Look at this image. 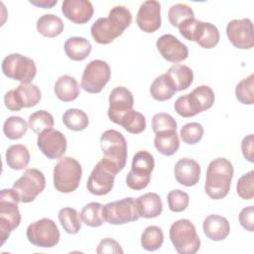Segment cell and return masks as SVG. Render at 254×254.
I'll list each match as a JSON object with an SVG mask.
<instances>
[{
	"mask_svg": "<svg viewBox=\"0 0 254 254\" xmlns=\"http://www.w3.org/2000/svg\"><path fill=\"white\" fill-rule=\"evenodd\" d=\"M168 18L172 26L179 27L185 21L194 18V13L192 9L187 4L178 3L169 9Z\"/></svg>",
	"mask_w": 254,
	"mask_h": 254,
	"instance_id": "60d3db41",
	"label": "cell"
},
{
	"mask_svg": "<svg viewBox=\"0 0 254 254\" xmlns=\"http://www.w3.org/2000/svg\"><path fill=\"white\" fill-rule=\"evenodd\" d=\"M54 91L60 100L64 102H70L78 97L80 88L77 80L73 76L64 74L57 79Z\"/></svg>",
	"mask_w": 254,
	"mask_h": 254,
	"instance_id": "cb8c5ba5",
	"label": "cell"
},
{
	"mask_svg": "<svg viewBox=\"0 0 254 254\" xmlns=\"http://www.w3.org/2000/svg\"><path fill=\"white\" fill-rule=\"evenodd\" d=\"M111 76L108 64L101 60H94L88 63L81 76L80 86L88 93H99Z\"/></svg>",
	"mask_w": 254,
	"mask_h": 254,
	"instance_id": "4fadbf2b",
	"label": "cell"
},
{
	"mask_svg": "<svg viewBox=\"0 0 254 254\" xmlns=\"http://www.w3.org/2000/svg\"><path fill=\"white\" fill-rule=\"evenodd\" d=\"M134 104V97L132 92L124 86H117L113 88L109 94L108 117L115 123H120L124 114L130 111Z\"/></svg>",
	"mask_w": 254,
	"mask_h": 254,
	"instance_id": "2e32d148",
	"label": "cell"
},
{
	"mask_svg": "<svg viewBox=\"0 0 254 254\" xmlns=\"http://www.w3.org/2000/svg\"><path fill=\"white\" fill-rule=\"evenodd\" d=\"M31 4L35 5V6H38V7H43L45 9H49V8H52L54 5H56L58 3L57 0H54V1H47V0H41V1H30Z\"/></svg>",
	"mask_w": 254,
	"mask_h": 254,
	"instance_id": "816d5d0a",
	"label": "cell"
},
{
	"mask_svg": "<svg viewBox=\"0 0 254 254\" xmlns=\"http://www.w3.org/2000/svg\"><path fill=\"white\" fill-rule=\"evenodd\" d=\"M166 74L173 82L177 91L189 88L193 81V72L191 68L185 64H176L172 65Z\"/></svg>",
	"mask_w": 254,
	"mask_h": 254,
	"instance_id": "484cf974",
	"label": "cell"
},
{
	"mask_svg": "<svg viewBox=\"0 0 254 254\" xmlns=\"http://www.w3.org/2000/svg\"><path fill=\"white\" fill-rule=\"evenodd\" d=\"M156 46L161 56L170 63L178 64L189 56L188 47L171 34L161 36L157 40Z\"/></svg>",
	"mask_w": 254,
	"mask_h": 254,
	"instance_id": "d6986e66",
	"label": "cell"
},
{
	"mask_svg": "<svg viewBox=\"0 0 254 254\" xmlns=\"http://www.w3.org/2000/svg\"><path fill=\"white\" fill-rule=\"evenodd\" d=\"M181 139L189 145L198 143L203 136V127L197 122H190L185 124L181 129Z\"/></svg>",
	"mask_w": 254,
	"mask_h": 254,
	"instance_id": "7bdbcfd3",
	"label": "cell"
},
{
	"mask_svg": "<svg viewBox=\"0 0 254 254\" xmlns=\"http://www.w3.org/2000/svg\"><path fill=\"white\" fill-rule=\"evenodd\" d=\"M174 108H175V111L180 116L185 117V118L192 117V116H195L196 114H198V112L196 111V109H195V107H194V105L191 101L190 93L186 94V95H183V96H180L176 100Z\"/></svg>",
	"mask_w": 254,
	"mask_h": 254,
	"instance_id": "bcb514c9",
	"label": "cell"
},
{
	"mask_svg": "<svg viewBox=\"0 0 254 254\" xmlns=\"http://www.w3.org/2000/svg\"><path fill=\"white\" fill-rule=\"evenodd\" d=\"M27 238L34 246L52 248L60 241V230L56 222L50 218H42L27 227Z\"/></svg>",
	"mask_w": 254,
	"mask_h": 254,
	"instance_id": "30bf717a",
	"label": "cell"
},
{
	"mask_svg": "<svg viewBox=\"0 0 254 254\" xmlns=\"http://www.w3.org/2000/svg\"><path fill=\"white\" fill-rule=\"evenodd\" d=\"M21 202L14 189H3L0 192V234L1 245L9 238L10 233L21 222L18 203Z\"/></svg>",
	"mask_w": 254,
	"mask_h": 254,
	"instance_id": "277c9868",
	"label": "cell"
},
{
	"mask_svg": "<svg viewBox=\"0 0 254 254\" xmlns=\"http://www.w3.org/2000/svg\"><path fill=\"white\" fill-rule=\"evenodd\" d=\"M254 171L251 170L250 172L241 176L236 185V191L238 195L245 200H250L254 197Z\"/></svg>",
	"mask_w": 254,
	"mask_h": 254,
	"instance_id": "f6af8a7d",
	"label": "cell"
},
{
	"mask_svg": "<svg viewBox=\"0 0 254 254\" xmlns=\"http://www.w3.org/2000/svg\"><path fill=\"white\" fill-rule=\"evenodd\" d=\"M63 123L69 130L82 131L88 126V116L81 109L69 108L63 115Z\"/></svg>",
	"mask_w": 254,
	"mask_h": 254,
	"instance_id": "836d02e7",
	"label": "cell"
},
{
	"mask_svg": "<svg viewBox=\"0 0 254 254\" xmlns=\"http://www.w3.org/2000/svg\"><path fill=\"white\" fill-rule=\"evenodd\" d=\"M155 167L154 157L148 151L137 152L132 160L131 170L126 177L127 186L134 190L145 189L151 180V174Z\"/></svg>",
	"mask_w": 254,
	"mask_h": 254,
	"instance_id": "ba28073f",
	"label": "cell"
},
{
	"mask_svg": "<svg viewBox=\"0 0 254 254\" xmlns=\"http://www.w3.org/2000/svg\"><path fill=\"white\" fill-rule=\"evenodd\" d=\"M140 217L155 218L162 213L163 203L160 195L156 192H147L135 199Z\"/></svg>",
	"mask_w": 254,
	"mask_h": 254,
	"instance_id": "603a6c76",
	"label": "cell"
},
{
	"mask_svg": "<svg viewBox=\"0 0 254 254\" xmlns=\"http://www.w3.org/2000/svg\"><path fill=\"white\" fill-rule=\"evenodd\" d=\"M28 128V123L19 116H10L3 124V132L10 140L21 139L26 134Z\"/></svg>",
	"mask_w": 254,
	"mask_h": 254,
	"instance_id": "d590c367",
	"label": "cell"
},
{
	"mask_svg": "<svg viewBox=\"0 0 254 254\" xmlns=\"http://www.w3.org/2000/svg\"><path fill=\"white\" fill-rule=\"evenodd\" d=\"M6 163L12 170H24L30 163V153L26 146L16 144L6 151Z\"/></svg>",
	"mask_w": 254,
	"mask_h": 254,
	"instance_id": "4316f807",
	"label": "cell"
},
{
	"mask_svg": "<svg viewBox=\"0 0 254 254\" xmlns=\"http://www.w3.org/2000/svg\"><path fill=\"white\" fill-rule=\"evenodd\" d=\"M103 158L100 162L112 174L121 172L127 161V142L117 130H106L100 137Z\"/></svg>",
	"mask_w": 254,
	"mask_h": 254,
	"instance_id": "3957f363",
	"label": "cell"
},
{
	"mask_svg": "<svg viewBox=\"0 0 254 254\" xmlns=\"http://www.w3.org/2000/svg\"><path fill=\"white\" fill-rule=\"evenodd\" d=\"M3 73L21 83H30L37 74L35 62L21 54H10L2 61Z\"/></svg>",
	"mask_w": 254,
	"mask_h": 254,
	"instance_id": "9c48e42d",
	"label": "cell"
},
{
	"mask_svg": "<svg viewBox=\"0 0 254 254\" xmlns=\"http://www.w3.org/2000/svg\"><path fill=\"white\" fill-rule=\"evenodd\" d=\"M37 31L47 38H55L64 31L62 19L54 14H45L37 21Z\"/></svg>",
	"mask_w": 254,
	"mask_h": 254,
	"instance_id": "f1b7e54d",
	"label": "cell"
},
{
	"mask_svg": "<svg viewBox=\"0 0 254 254\" xmlns=\"http://www.w3.org/2000/svg\"><path fill=\"white\" fill-rule=\"evenodd\" d=\"M64 48L67 58L75 62H81L85 60L92 50L90 42L82 37L68 38L65 41Z\"/></svg>",
	"mask_w": 254,
	"mask_h": 254,
	"instance_id": "d4e9b609",
	"label": "cell"
},
{
	"mask_svg": "<svg viewBox=\"0 0 254 254\" xmlns=\"http://www.w3.org/2000/svg\"><path fill=\"white\" fill-rule=\"evenodd\" d=\"M178 28L184 38L195 42L203 49H212L219 42V31L211 23L192 18L185 21Z\"/></svg>",
	"mask_w": 254,
	"mask_h": 254,
	"instance_id": "5b68a950",
	"label": "cell"
},
{
	"mask_svg": "<svg viewBox=\"0 0 254 254\" xmlns=\"http://www.w3.org/2000/svg\"><path fill=\"white\" fill-rule=\"evenodd\" d=\"M241 151L244 158L250 162H254V136L253 134H249L243 138L241 142Z\"/></svg>",
	"mask_w": 254,
	"mask_h": 254,
	"instance_id": "681fc988",
	"label": "cell"
},
{
	"mask_svg": "<svg viewBox=\"0 0 254 254\" xmlns=\"http://www.w3.org/2000/svg\"><path fill=\"white\" fill-rule=\"evenodd\" d=\"M233 174L234 170L230 161L225 158L212 160L206 170L205 193L215 200L225 197L229 192Z\"/></svg>",
	"mask_w": 254,
	"mask_h": 254,
	"instance_id": "7a4b0ae2",
	"label": "cell"
},
{
	"mask_svg": "<svg viewBox=\"0 0 254 254\" xmlns=\"http://www.w3.org/2000/svg\"><path fill=\"white\" fill-rule=\"evenodd\" d=\"M114 179L115 175L106 169L99 161L88 177L86 189L94 195H105L112 190Z\"/></svg>",
	"mask_w": 254,
	"mask_h": 254,
	"instance_id": "ac0fdd59",
	"label": "cell"
},
{
	"mask_svg": "<svg viewBox=\"0 0 254 254\" xmlns=\"http://www.w3.org/2000/svg\"><path fill=\"white\" fill-rule=\"evenodd\" d=\"M136 23L145 33H154L161 27V4L155 0H148L141 4Z\"/></svg>",
	"mask_w": 254,
	"mask_h": 254,
	"instance_id": "e0dca14e",
	"label": "cell"
},
{
	"mask_svg": "<svg viewBox=\"0 0 254 254\" xmlns=\"http://www.w3.org/2000/svg\"><path fill=\"white\" fill-rule=\"evenodd\" d=\"M119 125L131 134H140L146 129V118L142 113L131 109L124 114Z\"/></svg>",
	"mask_w": 254,
	"mask_h": 254,
	"instance_id": "74e56055",
	"label": "cell"
},
{
	"mask_svg": "<svg viewBox=\"0 0 254 254\" xmlns=\"http://www.w3.org/2000/svg\"><path fill=\"white\" fill-rule=\"evenodd\" d=\"M174 174L177 182L185 187L195 186L200 177L199 164L190 158L180 159L174 168Z\"/></svg>",
	"mask_w": 254,
	"mask_h": 254,
	"instance_id": "44dd1931",
	"label": "cell"
},
{
	"mask_svg": "<svg viewBox=\"0 0 254 254\" xmlns=\"http://www.w3.org/2000/svg\"><path fill=\"white\" fill-rule=\"evenodd\" d=\"M55 123L53 115L46 110H38L32 113L28 119L29 128L36 134H40L44 130L53 128Z\"/></svg>",
	"mask_w": 254,
	"mask_h": 254,
	"instance_id": "f35d334b",
	"label": "cell"
},
{
	"mask_svg": "<svg viewBox=\"0 0 254 254\" xmlns=\"http://www.w3.org/2000/svg\"><path fill=\"white\" fill-rule=\"evenodd\" d=\"M102 216L105 222L113 225L125 224L140 218L133 197H125L102 205Z\"/></svg>",
	"mask_w": 254,
	"mask_h": 254,
	"instance_id": "7c38bea8",
	"label": "cell"
},
{
	"mask_svg": "<svg viewBox=\"0 0 254 254\" xmlns=\"http://www.w3.org/2000/svg\"><path fill=\"white\" fill-rule=\"evenodd\" d=\"M60 223L64 230L69 234H76L81 228V221L78 212L72 207H64L58 214Z\"/></svg>",
	"mask_w": 254,
	"mask_h": 254,
	"instance_id": "d6a6232c",
	"label": "cell"
},
{
	"mask_svg": "<svg viewBox=\"0 0 254 254\" xmlns=\"http://www.w3.org/2000/svg\"><path fill=\"white\" fill-rule=\"evenodd\" d=\"M152 129L155 134L177 131V122L170 114L160 112L152 118Z\"/></svg>",
	"mask_w": 254,
	"mask_h": 254,
	"instance_id": "b9f144b4",
	"label": "cell"
},
{
	"mask_svg": "<svg viewBox=\"0 0 254 254\" xmlns=\"http://www.w3.org/2000/svg\"><path fill=\"white\" fill-rule=\"evenodd\" d=\"M168 205L173 212H182L187 209L190 202V196L181 190H171L167 195Z\"/></svg>",
	"mask_w": 254,
	"mask_h": 254,
	"instance_id": "ee69618b",
	"label": "cell"
},
{
	"mask_svg": "<svg viewBox=\"0 0 254 254\" xmlns=\"http://www.w3.org/2000/svg\"><path fill=\"white\" fill-rule=\"evenodd\" d=\"M4 103L10 111H20L23 107L19 102L15 89H11L4 95Z\"/></svg>",
	"mask_w": 254,
	"mask_h": 254,
	"instance_id": "f907efd6",
	"label": "cell"
},
{
	"mask_svg": "<svg viewBox=\"0 0 254 254\" xmlns=\"http://www.w3.org/2000/svg\"><path fill=\"white\" fill-rule=\"evenodd\" d=\"M154 146L157 151L164 156L174 155L180 148V140L177 131L156 134Z\"/></svg>",
	"mask_w": 254,
	"mask_h": 254,
	"instance_id": "f546056e",
	"label": "cell"
},
{
	"mask_svg": "<svg viewBox=\"0 0 254 254\" xmlns=\"http://www.w3.org/2000/svg\"><path fill=\"white\" fill-rule=\"evenodd\" d=\"M176 92V87L166 73L156 77L150 86V93L157 101L169 100Z\"/></svg>",
	"mask_w": 254,
	"mask_h": 254,
	"instance_id": "83f0119b",
	"label": "cell"
},
{
	"mask_svg": "<svg viewBox=\"0 0 254 254\" xmlns=\"http://www.w3.org/2000/svg\"><path fill=\"white\" fill-rule=\"evenodd\" d=\"M81 221L89 227H98L104 222L102 216V205L99 202H89L85 204L80 212Z\"/></svg>",
	"mask_w": 254,
	"mask_h": 254,
	"instance_id": "8d00e7d4",
	"label": "cell"
},
{
	"mask_svg": "<svg viewBox=\"0 0 254 254\" xmlns=\"http://www.w3.org/2000/svg\"><path fill=\"white\" fill-rule=\"evenodd\" d=\"M81 176L80 164L74 158L64 157L54 168V187L60 192H72L78 188Z\"/></svg>",
	"mask_w": 254,
	"mask_h": 254,
	"instance_id": "8992f818",
	"label": "cell"
},
{
	"mask_svg": "<svg viewBox=\"0 0 254 254\" xmlns=\"http://www.w3.org/2000/svg\"><path fill=\"white\" fill-rule=\"evenodd\" d=\"M46 187L44 174L34 168L27 169L24 174L13 184V189L17 192L20 201L28 203L33 201Z\"/></svg>",
	"mask_w": 254,
	"mask_h": 254,
	"instance_id": "8fae6325",
	"label": "cell"
},
{
	"mask_svg": "<svg viewBox=\"0 0 254 254\" xmlns=\"http://www.w3.org/2000/svg\"><path fill=\"white\" fill-rule=\"evenodd\" d=\"M17 97L22 107H33L36 106L41 100V90L33 83H20L15 89Z\"/></svg>",
	"mask_w": 254,
	"mask_h": 254,
	"instance_id": "1f68e13d",
	"label": "cell"
},
{
	"mask_svg": "<svg viewBox=\"0 0 254 254\" xmlns=\"http://www.w3.org/2000/svg\"><path fill=\"white\" fill-rule=\"evenodd\" d=\"M169 236L179 254H194L200 248V239L194 225L189 219L175 221L170 227Z\"/></svg>",
	"mask_w": 254,
	"mask_h": 254,
	"instance_id": "52a82bcc",
	"label": "cell"
},
{
	"mask_svg": "<svg viewBox=\"0 0 254 254\" xmlns=\"http://www.w3.org/2000/svg\"><path fill=\"white\" fill-rule=\"evenodd\" d=\"M229 42L237 49L248 50L254 46L253 24L250 19L231 20L226 26Z\"/></svg>",
	"mask_w": 254,
	"mask_h": 254,
	"instance_id": "9a60e30c",
	"label": "cell"
},
{
	"mask_svg": "<svg viewBox=\"0 0 254 254\" xmlns=\"http://www.w3.org/2000/svg\"><path fill=\"white\" fill-rule=\"evenodd\" d=\"M96 252L98 254H104V253H114V254H122L123 253V249L121 248L120 244L112 239V238H104L102 239L97 248H96Z\"/></svg>",
	"mask_w": 254,
	"mask_h": 254,
	"instance_id": "7dc6e473",
	"label": "cell"
},
{
	"mask_svg": "<svg viewBox=\"0 0 254 254\" xmlns=\"http://www.w3.org/2000/svg\"><path fill=\"white\" fill-rule=\"evenodd\" d=\"M131 23V12L125 6H114L107 17L98 18L92 24L90 28L91 37L100 45L110 44L121 36Z\"/></svg>",
	"mask_w": 254,
	"mask_h": 254,
	"instance_id": "6da1fadb",
	"label": "cell"
},
{
	"mask_svg": "<svg viewBox=\"0 0 254 254\" xmlns=\"http://www.w3.org/2000/svg\"><path fill=\"white\" fill-rule=\"evenodd\" d=\"M37 145L40 151L51 160L62 158L66 151L64 135L54 128L41 132L37 138Z\"/></svg>",
	"mask_w": 254,
	"mask_h": 254,
	"instance_id": "5bb4252c",
	"label": "cell"
},
{
	"mask_svg": "<svg viewBox=\"0 0 254 254\" xmlns=\"http://www.w3.org/2000/svg\"><path fill=\"white\" fill-rule=\"evenodd\" d=\"M164 233L159 226H148L141 235V245L147 251H156L163 245Z\"/></svg>",
	"mask_w": 254,
	"mask_h": 254,
	"instance_id": "e575fe53",
	"label": "cell"
},
{
	"mask_svg": "<svg viewBox=\"0 0 254 254\" xmlns=\"http://www.w3.org/2000/svg\"><path fill=\"white\" fill-rule=\"evenodd\" d=\"M64 16L74 24H85L93 16V6L88 0H64L62 4Z\"/></svg>",
	"mask_w": 254,
	"mask_h": 254,
	"instance_id": "ffe728a7",
	"label": "cell"
},
{
	"mask_svg": "<svg viewBox=\"0 0 254 254\" xmlns=\"http://www.w3.org/2000/svg\"><path fill=\"white\" fill-rule=\"evenodd\" d=\"M204 235L212 241H221L225 239L230 232V224L228 220L217 214L206 216L202 223Z\"/></svg>",
	"mask_w": 254,
	"mask_h": 254,
	"instance_id": "7402d4cb",
	"label": "cell"
},
{
	"mask_svg": "<svg viewBox=\"0 0 254 254\" xmlns=\"http://www.w3.org/2000/svg\"><path fill=\"white\" fill-rule=\"evenodd\" d=\"M191 101L198 113L208 110L214 103V92L208 85H199L190 93Z\"/></svg>",
	"mask_w": 254,
	"mask_h": 254,
	"instance_id": "4dcf8cb0",
	"label": "cell"
},
{
	"mask_svg": "<svg viewBox=\"0 0 254 254\" xmlns=\"http://www.w3.org/2000/svg\"><path fill=\"white\" fill-rule=\"evenodd\" d=\"M239 222L241 226L250 231H254V206L249 205L244 207L239 213Z\"/></svg>",
	"mask_w": 254,
	"mask_h": 254,
	"instance_id": "c3c4849f",
	"label": "cell"
},
{
	"mask_svg": "<svg viewBox=\"0 0 254 254\" xmlns=\"http://www.w3.org/2000/svg\"><path fill=\"white\" fill-rule=\"evenodd\" d=\"M236 99L242 104L251 105L254 103V74L240 80L235 87Z\"/></svg>",
	"mask_w": 254,
	"mask_h": 254,
	"instance_id": "ab89813d",
	"label": "cell"
}]
</instances>
